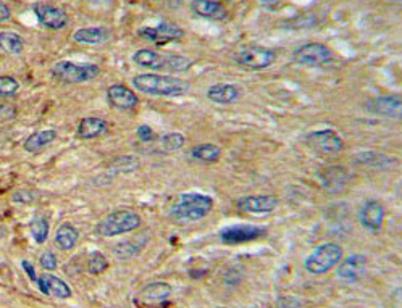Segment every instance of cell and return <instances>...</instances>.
I'll use <instances>...</instances> for the list:
<instances>
[{
	"instance_id": "31",
	"label": "cell",
	"mask_w": 402,
	"mask_h": 308,
	"mask_svg": "<svg viewBox=\"0 0 402 308\" xmlns=\"http://www.w3.org/2000/svg\"><path fill=\"white\" fill-rule=\"evenodd\" d=\"M185 136L178 134V132H170V134H165L162 139H160V144H162L163 150L167 152H173V150H180L181 147L185 146Z\"/></svg>"
},
{
	"instance_id": "8",
	"label": "cell",
	"mask_w": 402,
	"mask_h": 308,
	"mask_svg": "<svg viewBox=\"0 0 402 308\" xmlns=\"http://www.w3.org/2000/svg\"><path fill=\"white\" fill-rule=\"evenodd\" d=\"M267 232V227L255 225H234L223 227L220 231V241L227 246H238V244L252 242L262 237Z\"/></svg>"
},
{
	"instance_id": "18",
	"label": "cell",
	"mask_w": 402,
	"mask_h": 308,
	"mask_svg": "<svg viewBox=\"0 0 402 308\" xmlns=\"http://www.w3.org/2000/svg\"><path fill=\"white\" fill-rule=\"evenodd\" d=\"M321 186L328 190V192H340L341 189L346 188L349 181V173L346 172L344 167H328L325 168L320 174Z\"/></svg>"
},
{
	"instance_id": "4",
	"label": "cell",
	"mask_w": 402,
	"mask_h": 308,
	"mask_svg": "<svg viewBox=\"0 0 402 308\" xmlns=\"http://www.w3.org/2000/svg\"><path fill=\"white\" fill-rule=\"evenodd\" d=\"M342 260V248L335 242H325L315 247V251L305 258L304 268L310 274L320 276L333 270Z\"/></svg>"
},
{
	"instance_id": "17",
	"label": "cell",
	"mask_w": 402,
	"mask_h": 308,
	"mask_svg": "<svg viewBox=\"0 0 402 308\" xmlns=\"http://www.w3.org/2000/svg\"><path fill=\"white\" fill-rule=\"evenodd\" d=\"M107 99L112 107L118 110H133L139 102L138 95L130 91L125 84H114L107 89Z\"/></svg>"
},
{
	"instance_id": "25",
	"label": "cell",
	"mask_w": 402,
	"mask_h": 308,
	"mask_svg": "<svg viewBox=\"0 0 402 308\" xmlns=\"http://www.w3.org/2000/svg\"><path fill=\"white\" fill-rule=\"evenodd\" d=\"M41 279L46 286L47 295L58 297V299H69V297H72L73 292L63 279L57 278V276H53V274H44V276H41Z\"/></svg>"
},
{
	"instance_id": "9",
	"label": "cell",
	"mask_w": 402,
	"mask_h": 308,
	"mask_svg": "<svg viewBox=\"0 0 402 308\" xmlns=\"http://www.w3.org/2000/svg\"><path fill=\"white\" fill-rule=\"evenodd\" d=\"M305 141L310 147L320 153H325V155H335V153H340L344 148V141L333 130L314 131L307 134Z\"/></svg>"
},
{
	"instance_id": "32",
	"label": "cell",
	"mask_w": 402,
	"mask_h": 308,
	"mask_svg": "<svg viewBox=\"0 0 402 308\" xmlns=\"http://www.w3.org/2000/svg\"><path fill=\"white\" fill-rule=\"evenodd\" d=\"M192 62L189 58L186 57H181V55H173L170 54L167 55V66H165V70L167 71H187L191 68Z\"/></svg>"
},
{
	"instance_id": "14",
	"label": "cell",
	"mask_w": 402,
	"mask_h": 308,
	"mask_svg": "<svg viewBox=\"0 0 402 308\" xmlns=\"http://www.w3.org/2000/svg\"><path fill=\"white\" fill-rule=\"evenodd\" d=\"M34 13L39 23L49 29H63L68 24V15L53 5L37 4L34 5Z\"/></svg>"
},
{
	"instance_id": "2",
	"label": "cell",
	"mask_w": 402,
	"mask_h": 308,
	"mask_svg": "<svg viewBox=\"0 0 402 308\" xmlns=\"http://www.w3.org/2000/svg\"><path fill=\"white\" fill-rule=\"evenodd\" d=\"M213 209V200L206 194L186 192L176 197L170 206V216L181 225L199 221L210 214Z\"/></svg>"
},
{
	"instance_id": "24",
	"label": "cell",
	"mask_w": 402,
	"mask_h": 308,
	"mask_svg": "<svg viewBox=\"0 0 402 308\" xmlns=\"http://www.w3.org/2000/svg\"><path fill=\"white\" fill-rule=\"evenodd\" d=\"M110 37V31L107 28H81L73 33V41L79 42V44H102Z\"/></svg>"
},
{
	"instance_id": "21",
	"label": "cell",
	"mask_w": 402,
	"mask_h": 308,
	"mask_svg": "<svg viewBox=\"0 0 402 308\" xmlns=\"http://www.w3.org/2000/svg\"><path fill=\"white\" fill-rule=\"evenodd\" d=\"M239 88L234 86V84H215L207 91L208 100L215 104H233L239 99Z\"/></svg>"
},
{
	"instance_id": "33",
	"label": "cell",
	"mask_w": 402,
	"mask_h": 308,
	"mask_svg": "<svg viewBox=\"0 0 402 308\" xmlns=\"http://www.w3.org/2000/svg\"><path fill=\"white\" fill-rule=\"evenodd\" d=\"M20 91V83L12 76H0V99L13 97Z\"/></svg>"
},
{
	"instance_id": "13",
	"label": "cell",
	"mask_w": 402,
	"mask_h": 308,
	"mask_svg": "<svg viewBox=\"0 0 402 308\" xmlns=\"http://www.w3.org/2000/svg\"><path fill=\"white\" fill-rule=\"evenodd\" d=\"M280 204L276 195H248V197H243L238 200V209L244 214H254V215H262V214H270Z\"/></svg>"
},
{
	"instance_id": "16",
	"label": "cell",
	"mask_w": 402,
	"mask_h": 308,
	"mask_svg": "<svg viewBox=\"0 0 402 308\" xmlns=\"http://www.w3.org/2000/svg\"><path fill=\"white\" fill-rule=\"evenodd\" d=\"M191 10L206 20L222 21L228 18V8L218 0H192Z\"/></svg>"
},
{
	"instance_id": "15",
	"label": "cell",
	"mask_w": 402,
	"mask_h": 308,
	"mask_svg": "<svg viewBox=\"0 0 402 308\" xmlns=\"http://www.w3.org/2000/svg\"><path fill=\"white\" fill-rule=\"evenodd\" d=\"M384 220V206L378 200H368L363 204L361 210V223L362 226L373 234H378L383 227Z\"/></svg>"
},
{
	"instance_id": "36",
	"label": "cell",
	"mask_w": 402,
	"mask_h": 308,
	"mask_svg": "<svg viewBox=\"0 0 402 308\" xmlns=\"http://www.w3.org/2000/svg\"><path fill=\"white\" fill-rule=\"evenodd\" d=\"M41 267L47 270V272H53L57 268V257L55 253L47 251L41 255Z\"/></svg>"
},
{
	"instance_id": "35",
	"label": "cell",
	"mask_w": 402,
	"mask_h": 308,
	"mask_svg": "<svg viewBox=\"0 0 402 308\" xmlns=\"http://www.w3.org/2000/svg\"><path fill=\"white\" fill-rule=\"evenodd\" d=\"M114 253L116 255V257H120L121 260L133 258L139 253V247H134L131 242H120V244H116V247L114 248Z\"/></svg>"
},
{
	"instance_id": "42",
	"label": "cell",
	"mask_w": 402,
	"mask_h": 308,
	"mask_svg": "<svg viewBox=\"0 0 402 308\" xmlns=\"http://www.w3.org/2000/svg\"><path fill=\"white\" fill-rule=\"evenodd\" d=\"M89 2L94 4V5H102L104 2H109V4H110L112 0H89Z\"/></svg>"
},
{
	"instance_id": "19",
	"label": "cell",
	"mask_w": 402,
	"mask_h": 308,
	"mask_svg": "<svg viewBox=\"0 0 402 308\" xmlns=\"http://www.w3.org/2000/svg\"><path fill=\"white\" fill-rule=\"evenodd\" d=\"M171 295V286L168 283H151L147 284L146 288H142L139 292V300L146 305H159L162 302L168 300Z\"/></svg>"
},
{
	"instance_id": "40",
	"label": "cell",
	"mask_w": 402,
	"mask_h": 308,
	"mask_svg": "<svg viewBox=\"0 0 402 308\" xmlns=\"http://www.w3.org/2000/svg\"><path fill=\"white\" fill-rule=\"evenodd\" d=\"M21 265H23L25 272H26V274L29 276L31 281H33V283H37V281H39V278H37V274H36V270H34L33 265H31L29 262H23V263H21Z\"/></svg>"
},
{
	"instance_id": "3",
	"label": "cell",
	"mask_w": 402,
	"mask_h": 308,
	"mask_svg": "<svg viewBox=\"0 0 402 308\" xmlns=\"http://www.w3.org/2000/svg\"><path fill=\"white\" fill-rule=\"evenodd\" d=\"M141 216H139L136 211L120 209L107 215L104 220L99 223L98 231L99 234L104 237H115L138 230V227L141 226Z\"/></svg>"
},
{
	"instance_id": "10",
	"label": "cell",
	"mask_w": 402,
	"mask_h": 308,
	"mask_svg": "<svg viewBox=\"0 0 402 308\" xmlns=\"http://www.w3.org/2000/svg\"><path fill=\"white\" fill-rule=\"evenodd\" d=\"M138 34L149 42H155V44H167L171 41H178L185 37V31L180 28L176 23L171 21H163V23L154 26H146L138 31Z\"/></svg>"
},
{
	"instance_id": "5",
	"label": "cell",
	"mask_w": 402,
	"mask_h": 308,
	"mask_svg": "<svg viewBox=\"0 0 402 308\" xmlns=\"http://www.w3.org/2000/svg\"><path fill=\"white\" fill-rule=\"evenodd\" d=\"M100 68L98 65H93V63L78 65V63L73 62H58L52 66V76L57 78L58 81L68 84L91 81V79L98 78Z\"/></svg>"
},
{
	"instance_id": "30",
	"label": "cell",
	"mask_w": 402,
	"mask_h": 308,
	"mask_svg": "<svg viewBox=\"0 0 402 308\" xmlns=\"http://www.w3.org/2000/svg\"><path fill=\"white\" fill-rule=\"evenodd\" d=\"M29 231L37 244H44L49 237V223L46 218H34L29 225Z\"/></svg>"
},
{
	"instance_id": "34",
	"label": "cell",
	"mask_w": 402,
	"mask_h": 308,
	"mask_svg": "<svg viewBox=\"0 0 402 308\" xmlns=\"http://www.w3.org/2000/svg\"><path fill=\"white\" fill-rule=\"evenodd\" d=\"M88 270L89 273L93 274H100L104 273L107 270V258L105 255L102 252H93L89 255V263H88Z\"/></svg>"
},
{
	"instance_id": "23",
	"label": "cell",
	"mask_w": 402,
	"mask_h": 308,
	"mask_svg": "<svg viewBox=\"0 0 402 308\" xmlns=\"http://www.w3.org/2000/svg\"><path fill=\"white\" fill-rule=\"evenodd\" d=\"M107 131V121L95 116H86L78 126V137L81 139H95Z\"/></svg>"
},
{
	"instance_id": "28",
	"label": "cell",
	"mask_w": 402,
	"mask_h": 308,
	"mask_svg": "<svg viewBox=\"0 0 402 308\" xmlns=\"http://www.w3.org/2000/svg\"><path fill=\"white\" fill-rule=\"evenodd\" d=\"M25 49L23 37L12 31H4L0 33V50L10 55H18Z\"/></svg>"
},
{
	"instance_id": "41",
	"label": "cell",
	"mask_w": 402,
	"mask_h": 308,
	"mask_svg": "<svg viewBox=\"0 0 402 308\" xmlns=\"http://www.w3.org/2000/svg\"><path fill=\"white\" fill-rule=\"evenodd\" d=\"M259 2L264 5L265 8H270V10H275L280 7V5L283 4V0H259Z\"/></svg>"
},
{
	"instance_id": "27",
	"label": "cell",
	"mask_w": 402,
	"mask_h": 308,
	"mask_svg": "<svg viewBox=\"0 0 402 308\" xmlns=\"http://www.w3.org/2000/svg\"><path fill=\"white\" fill-rule=\"evenodd\" d=\"M356 160L357 163L367 164V167H372V168H380V169L389 168L391 164L398 163L396 158H391L388 155H384V153H378V152H362L356 157Z\"/></svg>"
},
{
	"instance_id": "39",
	"label": "cell",
	"mask_w": 402,
	"mask_h": 308,
	"mask_svg": "<svg viewBox=\"0 0 402 308\" xmlns=\"http://www.w3.org/2000/svg\"><path fill=\"white\" fill-rule=\"evenodd\" d=\"M12 18V12H10L8 5L0 2V23H4V21H8Z\"/></svg>"
},
{
	"instance_id": "22",
	"label": "cell",
	"mask_w": 402,
	"mask_h": 308,
	"mask_svg": "<svg viewBox=\"0 0 402 308\" xmlns=\"http://www.w3.org/2000/svg\"><path fill=\"white\" fill-rule=\"evenodd\" d=\"M55 139H57L55 130H44L33 132V134L25 141V150L29 153H37L44 150L46 147H49Z\"/></svg>"
},
{
	"instance_id": "37",
	"label": "cell",
	"mask_w": 402,
	"mask_h": 308,
	"mask_svg": "<svg viewBox=\"0 0 402 308\" xmlns=\"http://www.w3.org/2000/svg\"><path fill=\"white\" fill-rule=\"evenodd\" d=\"M138 137L142 142H151V141H154L155 136H154V131L151 130V126L142 125V126L138 127Z\"/></svg>"
},
{
	"instance_id": "12",
	"label": "cell",
	"mask_w": 402,
	"mask_h": 308,
	"mask_svg": "<svg viewBox=\"0 0 402 308\" xmlns=\"http://www.w3.org/2000/svg\"><path fill=\"white\" fill-rule=\"evenodd\" d=\"M367 110L375 115L388 116V118H401L402 116V100L401 95H382L367 102Z\"/></svg>"
},
{
	"instance_id": "20",
	"label": "cell",
	"mask_w": 402,
	"mask_h": 308,
	"mask_svg": "<svg viewBox=\"0 0 402 308\" xmlns=\"http://www.w3.org/2000/svg\"><path fill=\"white\" fill-rule=\"evenodd\" d=\"M133 62L136 63L138 66L149 68V70H165L167 66V55H160L159 52L151 50V49H141L138 52H134Z\"/></svg>"
},
{
	"instance_id": "29",
	"label": "cell",
	"mask_w": 402,
	"mask_h": 308,
	"mask_svg": "<svg viewBox=\"0 0 402 308\" xmlns=\"http://www.w3.org/2000/svg\"><path fill=\"white\" fill-rule=\"evenodd\" d=\"M192 157L203 163H213L222 157V148L215 144H201L192 148Z\"/></svg>"
},
{
	"instance_id": "11",
	"label": "cell",
	"mask_w": 402,
	"mask_h": 308,
	"mask_svg": "<svg viewBox=\"0 0 402 308\" xmlns=\"http://www.w3.org/2000/svg\"><path fill=\"white\" fill-rule=\"evenodd\" d=\"M336 276L346 283H357L367 272V258L363 255L352 253L349 257H342L336 265Z\"/></svg>"
},
{
	"instance_id": "26",
	"label": "cell",
	"mask_w": 402,
	"mask_h": 308,
	"mask_svg": "<svg viewBox=\"0 0 402 308\" xmlns=\"http://www.w3.org/2000/svg\"><path fill=\"white\" fill-rule=\"evenodd\" d=\"M78 239L79 232L76 227L69 225V223H65V225H62L57 230L55 244L62 248V251H72V248H74V246L78 244Z\"/></svg>"
},
{
	"instance_id": "1",
	"label": "cell",
	"mask_w": 402,
	"mask_h": 308,
	"mask_svg": "<svg viewBox=\"0 0 402 308\" xmlns=\"http://www.w3.org/2000/svg\"><path fill=\"white\" fill-rule=\"evenodd\" d=\"M133 86L147 95L155 97H178L189 91V83L181 78L163 76V74L144 73L133 78Z\"/></svg>"
},
{
	"instance_id": "38",
	"label": "cell",
	"mask_w": 402,
	"mask_h": 308,
	"mask_svg": "<svg viewBox=\"0 0 402 308\" xmlns=\"http://www.w3.org/2000/svg\"><path fill=\"white\" fill-rule=\"evenodd\" d=\"M12 200L17 202V204H31V202L34 200V195L31 192H26V190H18V192L13 194Z\"/></svg>"
},
{
	"instance_id": "43",
	"label": "cell",
	"mask_w": 402,
	"mask_h": 308,
	"mask_svg": "<svg viewBox=\"0 0 402 308\" xmlns=\"http://www.w3.org/2000/svg\"><path fill=\"white\" fill-rule=\"evenodd\" d=\"M225 2H234V0H225Z\"/></svg>"
},
{
	"instance_id": "6",
	"label": "cell",
	"mask_w": 402,
	"mask_h": 308,
	"mask_svg": "<svg viewBox=\"0 0 402 308\" xmlns=\"http://www.w3.org/2000/svg\"><path fill=\"white\" fill-rule=\"evenodd\" d=\"M275 60H276L275 52L264 46H248L236 54V62H238V65L254 71L265 70V68L272 66Z\"/></svg>"
},
{
	"instance_id": "7",
	"label": "cell",
	"mask_w": 402,
	"mask_h": 308,
	"mask_svg": "<svg viewBox=\"0 0 402 308\" xmlns=\"http://www.w3.org/2000/svg\"><path fill=\"white\" fill-rule=\"evenodd\" d=\"M294 62L304 66H321L335 60L333 50L320 42H310L297 47L293 54Z\"/></svg>"
}]
</instances>
